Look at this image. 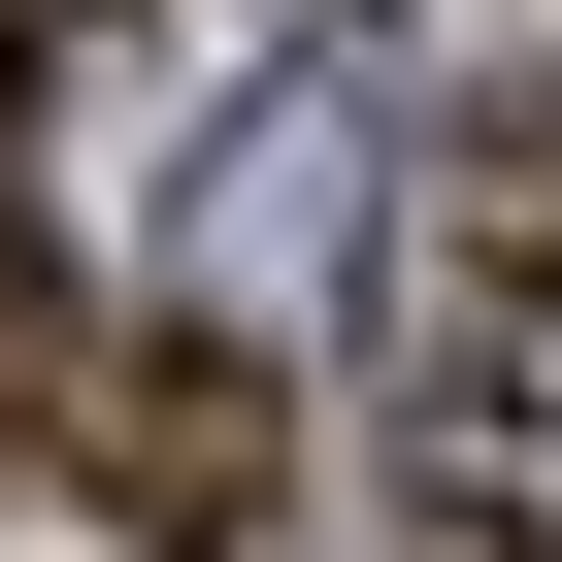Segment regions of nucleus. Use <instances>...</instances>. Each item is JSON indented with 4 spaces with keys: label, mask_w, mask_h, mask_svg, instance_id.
Segmentation results:
<instances>
[{
    "label": "nucleus",
    "mask_w": 562,
    "mask_h": 562,
    "mask_svg": "<svg viewBox=\"0 0 562 562\" xmlns=\"http://www.w3.org/2000/svg\"><path fill=\"white\" fill-rule=\"evenodd\" d=\"M67 430H100V496H133L166 562H265V496H299V397H265L232 331H100Z\"/></svg>",
    "instance_id": "nucleus-1"
},
{
    "label": "nucleus",
    "mask_w": 562,
    "mask_h": 562,
    "mask_svg": "<svg viewBox=\"0 0 562 562\" xmlns=\"http://www.w3.org/2000/svg\"><path fill=\"white\" fill-rule=\"evenodd\" d=\"M0 397H67V331H0Z\"/></svg>",
    "instance_id": "nucleus-2"
},
{
    "label": "nucleus",
    "mask_w": 562,
    "mask_h": 562,
    "mask_svg": "<svg viewBox=\"0 0 562 562\" xmlns=\"http://www.w3.org/2000/svg\"><path fill=\"white\" fill-rule=\"evenodd\" d=\"M463 562H562V529H463Z\"/></svg>",
    "instance_id": "nucleus-3"
}]
</instances>
